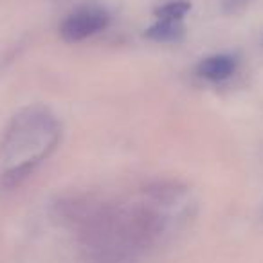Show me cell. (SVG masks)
<instances>
[{
    "label": "cell",
    "instance_id": "1",
    "mask_svg": "<svg viewBox=\"0 0 263 263\" xmlns=\"http://www.w3.org/2000/svg\"><path fill=\"white\" fill-rule=\"evenodd\" d=\"M108 24L110 15L101 6H81L63 20L62 27H60V34L65 42L76 44V42L87 40L88 36H94V34L105 31Z\"/></svg>",
    "mask_w": 263,
    "mask_h": 263
},
{
    "label": "cell",
    "instance_id": "2",
    "mask_svg": "<svg viewBox=\"0 0 263 263\" xmlns=\"http://www.w3.org/2000/svg\"><path fill=\"white\" fill-rule=\"evenodd\" d=\"M238 58L233 54H215L204 58L197 67V74L208 81H223L236 72Z\"/></svg>",
    "mask_w": 263,
    "mask_h": 263
},
{
    "label": "cell",
    "instance_id": "3",
    "mask_svg": "<svg viewBox=\"0 0 263 263\" xmlns=\"http://www.w3.org/2000/svg\"><path fill=\"white\" fill-rule=\"evenodd\" d=\"M144 36L152 42H157V44L180 42L184 36L182 20H157L154 26L148 27Z\"/></svg>",
    "mask_w": 263,
    "mask_h": 263
},
{
    "label": "cell",
    "instance_id": "4",
    "mask_svg": "<svg viewBox=\"0 0 263 263\" xmlns=\"http://www.w3.org/2000/svg\"><path fill=\"white\" fill-rule=\"evenodd\" d=\"M191 9L190 0H170L166 4L155 9V16L159 20H182L184 15Z\"/></svg>",
    "mask_w": 263,
    "mask_h": 263
},
{
    "label": "cell",
    "instance_id": "5",
    "mask_svg": "<svg viewBox=\"0 0 263 263\" xmlns=\"http://www.w3.org/2000/svg\"><path fill=\"white\" fill-rule=\"evenodd\" d=\"M252 0H222V9L226 15H236L243 11Z\"/></svg>",
    "mask_w": 263,
    "mask_h": 263
}]
</instances>
